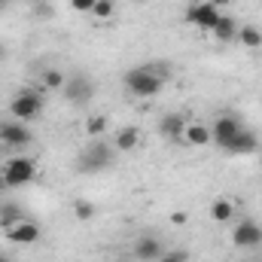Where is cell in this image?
I'll return each mask as SVG.
<instances>
[{"label": "cell", "mask_w": 262, "mask_h": 262, "mask_svg": "<svg viewBox=\"0 0 262 262\" xmlns=\"http://www.w3.org/2000/svg\"><path fill=\"white\" fill-rule=\"evenodd\" d=\"M113 152H116V149H113L107 140L95 137L89 146H82V152H79V159H76V171H82V174H98V171H104V168L113 165Z\"/></svg>", "instance_id": "1"}, {"label": "cell", "mask_w": 262, "mask_h": 262, "mask_svg": "<svg viewBox=\"0 0 262 262\" xmlns=\"http://www.w3.org/2000/svg\"><path fill=\"white\" fill-rule=\"evenodd\" d=\"M122 82H125V89H128L134 98H156V95L165 89V82H162L146 64L128 70V73L122 76Z\"/></svg>", "instance_id": "2"}, {"label": "cell", "mask_w": 262, "mask_h": 262, "mask_svg": "<svg viewBox=\"0 0 262 262\" xmlns=\"http://www.w3.org/2000/svg\"><path fill=\"white\" fill-rule=\"evenodd\" d=\"M0 177L6 180V186L9 189H18V186H28L34 177H37V162L31 159V156H12L6 165H3V171H0Z\"/></svg>", "instance_id": "3"}, {"label": "cell", "mask_w": 262, "mask_h": 262, "mask_svg": "<svg viewBox=\"0 0 262 262\" xmlns=\"http://www.w3.org/2000/svg\"><path fill=\"white\" fill-rule=\"evenodd\" d=\"M9 113H12V119H18V122H34V119L43 113V92L21 89V92L9 101Z\"/></svg>", "instance_id": "4"}, {"label": "cell", "mask_w": 262, "mask_h": 262, "mask_svg": "<svg viewBox=\"0 0 262 262\" xmlns=\"http://www.w3.org/2000/svg\"><path fill=\"white\" fill-rule=\"evenodd\" d=\"M220 15H223V9H220V6H213L210 0H195V3H189V6H186V15H183V18H186L189 25H195L198 31L210 34V31L216 28Z\"/></svg>", "instance_id": "5"}, {"label": "cell", "mask_w": 262, "mask_h": 262, "mask_svg": "<svg viewBox=\"0 0 262 262\" xmlns=\"http://www.w3.org/2000/svg\"><path fill=\"white\" fill-rule=\"evenodd\" d=\"M232 244L238 250H256V247H262V226L256 220H241L232 229Z\"/></svg>", "instance_id": "6"}, {"label": "cell", "mask_w": 262, "mask_h": 262, "mask_svg": "<svg viewBox=\"0 0 262 262\" xmlns=\"http://www.w3.org/2000/svg\"><path fill=\"white\" fill-rule=\"evenodd\" d=\"M31 140H34V131L28 128L25 122H18V119L0 125V143L6 149H25V146H31Z\"/></svg>", "instance_id": "7"}, {"label": "cell", "mask_w": 262, "mask_h": 262, "mask_svg": "<svg viewBox=\"0 0 262 262\" xmlns=\"http://www.w3.org/2000/svg\"><path fill=\"white\" fill-rule=\"evenodd\" d=\"M241 128H244V122H241L235 113H220V116L213 119V125H210L213 143L223 149V146H226V143H229V140H232V137H235V134H238Z\"/></svg>", "instance_id": "8"}, {"label": "cell", "mask_w": 262, "mask_h": 262, "mask_svg": "<svg viewBox=\"0 0 262 262\" xmlns=\"http://www.w3.org/2000/svg\"><path fill=\"white\" fill-rule=\"evenodd\" d=\"M61 92H64V98L70 104H89L92 95H95V82L89 76H67Z\"/></svg>", "instance_id": "9"}, {"label": "cell", "mask_w": 262, "mask_h": 262, "mask_svg": "<svg viewBox=\"0 0 262 262\" xmlns=\"http://www.w3.org/2000/svg\"><path fill=\"white\" fill-rule=\"evenodd\" d=\"M165 253V244L156 235H140L131 247V256L137 262H159V256Z\"/></svg>", "instance_id": "10"}, {"label": "cell", "mask_w": 262, "mask_h": 262, "mask_svg": "<svg viewBox=\"0 0 262 262\" xmlns=\"http://www.w3.org/2000/svg\"><path fill=\"white\" fill-rule=\"evenodd\" d=\"M3 235H6L9 244H21V247H25V244H37L43 232H40V226H37L34 220H21V223H15L12 229H6Z\"/></svg>", "instance_id": "11"}, {"label": "cell", "mask_w": 262, "mask_h": 262, "mask_svg": "<svg viewBox=\"0 0 262 262\" xmlns=\"http://www.w3.org/2000/svg\"><path fill=\"white\" fill-rule=\"evenodd\" d=\"M229 156H250V152H256L259 149V137L253 134L250 128H241L226 146H223Z\"/></svg>", "instance_id": "12"}, {"label": "cell", "mask_w": 262, "mask_h": 262, "mask_svg": "<svg viewBox=\"0 0 262 262\" xmlns=\"http://www.w3.org/2000/svg\"><path fill=\"white\" fill-rule=\"evenodd\" d=\"M189 125V119L183 116V113H165L162 119H159V134L165 137V140H183V131Z\"/></svg>", "instance_id": "13"}, {"label": "cell", "mask_w": 262, "mask_h": 262, "mask_svg": "<svg viewBox=\"0 0 262 262\" xmlns=\"http://www.w3.org/2000/svg\"><path fill=\"white\" fill-rule=\"evenodd\" d=\"M137 146H140V128L125 125V128L116 131V137H113V149L116 152H134Z\"/></svg>", "instance_id": "14"}, {"label": "cell", "mask_w": 262, "mask_h": 262, "mask_svg": "<svg viewBox=\"0 0 262 262\" xmlns=\"http://www.w3.org/2000/svg\"><path fill=\"white\" fill-rule=\"evenodd\" d=\"M238 28H241V25H238L232 15H220L216 28H213L210 34H213L216 43H235V40H238Z\"/></svg>", "instance_id": "15"}, {"label": "cell", "mask_w": 262, "mask_h": 262, "mask_svg": "<svg viewBox=\"0 0 262 262\" xmlns=\"http://www.w3.org/2000/svg\"><path fill=\"white\" fill-rule=\"evenodd\" d=\"M183 140L189 146H207L213 143V134H210V125H201V122H189L186 131H183Z\"/></svg>", "instance_id": "16"}, {"label": "cell", "mask_w": 262, "mask_h": 262, "mask_svg": "<svg viewBox=\"0 0 262 262\" xmlns=\"http://www.w3.org/2000/svg\"><path fill=\"white\" fill-rule=\"evenodd\" d=\"M21 220H28L25 210H21V204H15V201H3V204H0V229H3V232L12 229V226L21 223Z\"/></svg>", "instance_id": "17"}, {"label": "cell", "mask_w": 262, "mask_h": 262, "mask_svg": "<svg viewBox=\"0 0 262 262\" xmlns=\"http://www.w3.org/2000/svg\"><path fill=\"white\" fill-rule=\"evenodd\" d=\"M210 220L213 223H229V220H235V201L232 198H213L210 201Z\"/></svg>", "instance_id": "18"}, {"label": "cell", "mask_w": 262, "mask_h": 262, "mask_svg": "<svg viewBox=\"0 0 262 262\" xmlns=\"http://www.w3.org/2000/svg\"><path fill=\"white\" fill-rule=\"evenodd\" d=\"M40 82H43V89H49V92H61L64 82H67V73L64 70H58V67H49V70H43Z\"/></svg>", "instance_id": "19"}, {"label": "cell", "mask_w": 262, "mask_h": 262, "mask_svg": "<svg viewBox=\"0 0 262 262\" xmlns=\"http://www.w3.org/2000/svg\"><path fill=\"white\" fill-rule=\"evenodd\" d=\"M238 43L247 46V49H259L262 46V31L256 28V25H244V28H238Z\"/></svg>", "instance_id": "20"}, {"label": "cell", "mask_w": 262, "mask_h": 262, "mask_svg": "<svg viewBox=\"0 0 262 262\" xmlns=\"http://www.w3.org/2000/svg\"><path fill=\"white\" fill-rule=\"evenodd\" d=\"M95 213H98V207H95L89 198H76V201H73V216H76L79 223H92Z\"/></svg>", "instance_id": "21"}, {"label": "cell", "mask_w": 262, "mask_h": 262, "mask_svg": "<svg viewBox=\"0 0 262 262\" xmlns=\"http://www.w3.org/2000/svg\"><path fill=\"white\" fill-rule=\"evenodd\" d=\"M107 125H110V122H107V116H104V113H95V116H89V119H85V134L95 140V137H101V134L107 131Z\"/></svg>", "instance_id": "22"}, {"label": "cell", "mask_w": 262, "mask_h": 262, "mask_svg": "<svg viewBox=\"0 0 262 262\" xmlns=\"http://www.w3.org/2000/svg\"><path fill=\"white\" fill-rule=\"evenodd\" d=\"M92 15H95L98 21L113 18V15H116V0H98V3H95V9H92Z\"/></svg>", "instance_id": "23"}, {"label": "cell", "mask_w": 262, "mask_h": 262, "mask_svg": "<svg viewBox=\"0 0 262 262\" xmlns=\"http://www.w3.org/2000/svg\"><path fill=\"white\" fill-rule=\"evenodd\" d=\"M146 67H149V70H152V73H156L162 82H168V79L174 76V67L168 64V61H152V64H146Z\"/></svg>", "instance_id": "24"}, {"label": "cell", "mask_w": 262, "mask_h": 262, "mask_svg": "<svg viewBox=\"0 0 262 262\" xmlns=\"http://www.w3.org/2000/svg\"><path fill=\"white\" fill-rule=\"evenodd\" d=\"M159 262H189V253L186 250H165Z\"/></svg>", "instance_id": "25"}, {"label": "cell", "mask_w": 262, "mask_h": 262, "mask_svg": "<svg viewBox=\"0 0 262 262\" xmlns=\"http://www.w3.org/2000/svg\"><path fill=\"white\" fill-rule=\"evenodd\" d=\"M95 3H98V0H70V9H76V12H92Z\"/></svg>", "instance_id": "26"}, {"label": "cell", "mask_w": 262, "mask_h": 262, "mask_svg": "<svg viewBox=\"0 0 262 262\" xmlns=\"http://www.w3.org/2000/svg\"><path fill=\"white\" fill-rule=\"evenodd\" d=\"M171 223H174V226H186V223H189V213H186V210H174V213H171Z\"/></svg>", "instance_id": "27"}, {"label": "cell", "mask_w": 262, "mask_h": 262, "mask_svg": "<svg viewBox=\"0 0 262 262\" xmlns=\"http://www.w3.org/2000/svg\"><path fill=\"white\" fill-rule=\"evenodd\" d=\"M210 3H213V6H220V9H223V6H226V3H232V0H210Z\"/></svg>", "instance_id": "28"}, {"label": "cell", "mask_w": 262, "mask_h": 262, "mask_svg": "<svg viewBox=\"0 0 262 262\" xmlns=\"http://www.w3.org/2000/svg\"><path fill=\"white\" fill-rule=\"evenodd\" d=\"M6 189H9V186H6V180H3V177H0V195H3V192H6Z\"/></svg>", "instance_id": "29"}, {"label": "cell", "mask_w": 262, "mask_h": 262, "mask_svg": "<svg viewBox=\"0 0 262 262\" xmlns=\"http://www.w3.org/2000/svg\"><path fill=\"white\" fill-rule=\"evenodd\" d=\"M3 58H6V49H3V43H0V61H3Z\"/></svg>", "instance_id": "30"}, {"label": "cell", "mask_w": 262, "mask_h": 262, "mask_svg": "<svg viewBox=\"0 0 262 262\" xmlns=\"http://www.w3.org/2000/svg\"><path fill=\"white\" fill-rule=\"evenodd\" d=\"M0 262H12V259H9V256H6V253H0Z\"/></svg>", "instance_id": "31"}, {"label": "cell", "mask_w": 262, "mask_h": 262, "mask_svg": "<svg viewBox=\"0 0 262 262\" xmlns=\"http://www.w3.org/2000/svg\"><path fill=\"white\" fill-rule=\"evenodd\" d=\"M3 9H6V0H0V12H3Z\"/></svg>", "instance_id": "32"}, {"label": "cell", "mask_w": 262, "mask_h": 262, "mask_svg": "<svg viewBox=\"0 0 262 262\" xmlns=\"http://www.w3.org/2000/svg\"><path fill=\"white\" fill-rule=\"evenodd\" d=\"M34 3H37V6H40V3H49V0H34Z\"/></svg>", "instance_id": "33"}, {"label": "cell", "mask_w": 262, "mask_h": 262, "mask_svg": "<svg viewBox=\"0 0 262 262\" xmlns=\"http://www.w3.org/2000/svg\"><path fill=\"white\" fill-rule=\"evenodd\" d=\"M6 3H18V0H6Z\"/></svg>", "instance_id": "34"}, {"label": "cell", "mask_w": 262, "mask_h": 262, "mask_svg": "<svg viewBox=\"0 0 262 262\" xmlns=\"http://www.w3.org/2000/svg\"><path fill=\"white\" fill-rule=\"evenodd\" d=\"M3 149H6V146H3V143H0V152H3Z\"/></svg>", "instance_id": "35"}]
</instances>
